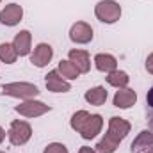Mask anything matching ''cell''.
<instances>
[{
  "label": "cell",
  "mask_w": 153,
  "mask_h": 153,
  "mask_svg": "<svg viewBox=\"0 0 153 153\" xmlns=\"http://www.w3.org/2000/svg\"><path fill=\"white\" fill-rule=\"evenodd\" d=\"M7 137H9V143H11L13 146H23V144H27V143L30 141V137H32V126H30L27 121L14 119V121H11Z\"/></svg>",
  "instance_id": "5"
},
{
  "label": "cell",
  "mask_w": 153,
  "mask_h": 153,
  "mask_svg": "<svg viewBox=\"0 0 153 153\" xmlns=\"http://www.w3.org/2000/svg\"><path fill=\"white\" fill-rule=\"evenodd\" d=\"M52 57H53V48L48 43H39L30 55V62L36 68H45L52 61Z\"/></svg>",
  "instance_id": "10"
},
{
  "label": "cell",
  "mask_w": 153,
  "mask_h": 153,
  "mask_svg": "<svg viewBox=\"0 0 153 153\" xmlns=\"http://www.w3.org/2000/svg\"><path fill=\"white\" fill-rule=\"evenodd\" d=\"M112 102H114V107H117V109H130L137 102V93L134 89H128V87L117 89Z\"/></svg>",
  "instance_id": "11"
},
{
  "label": "cell",
  "mask_w": 153,
  "mask_h": 153,
  "mask_svg": "<svg viewBox=\"0 0 153 153\" xmlns=\"http://www.w3.org/2000/svg\"><path fill=\"white\" fill-rule=\"evenodd\" d=\"M2 94L20 98V100H34L39 94V89L38 85L30 82H11V84L2 85Z\"/></svg>",
  "instance_id": "3"
},
{
  "label": "cell",
  "mask_w": 153,
  "mask_h": 153,
  "mask_svg": "<svg viewBox=\"0 0 153 153\" xmlns=\"http://www.w3.org/2000/svg\"><path fill=\"white\" fill-rule=\"evenodd\" d=\"M143 153H153V150H148V152H143Z\"/></svg>",
  "instance_id": "25"
},
{
  "label": "cell",
  "mask_w": 153,
  "mask_h": 153,
  "mask_svg": "<svg viewBox=\"0 0 153 153\" xmlns=\"http://www.w3.org/2000/svg\"><path fill=\"white\" fill-rule=\"evenodd\" d=\"M93 38H94L93 27L85 22H76L70 29V39L76 45H87V43L93 41Z\"/></svg>",
  "instance_id": "7"
},
{
  "label": "cell",
  "mask_w": 153,
  "mask_h": 153,
  "mask_svg": "<svg viewBox=\"0 0 153 153\" xmlns=\"http://www.w3.org/2000/svg\"><path fill=\"white\" fill-rule=\"evenodd\" d=\"M45 85L50 93H68V91H71V84L66 78H62L57 70L48 71V75L45 76Z\"/></svg>",
  "instance_id": "8"
},
{
  "label": "cell",
  "mask_w": 153,
  "mask_h": 153,
  "mask_svg": "<svg viewBox=\"0 0 153 153\" xmlns=\"http://www.w3.org/2000/svg\"><path fill=\"white\" fill-rule=\"evenodd\" d=\"M70 126L80 134L82 139H94L103 128V117L100 114H89L87 111H76L70 119Z\"/></svg>",
  "instance_id": "2"
},
{
  "label": "cell",
  "mask_w": 153,
  "mask_h": 153,
  "mask_svg": "<svg viewBox=\"0 0 153 153\" xmlns=\"http://www.w3.org/2000/svg\"><path fill=\"white\" fill-rule=\"evenodd\" d=\"M146 70H148V73L153 75V53H150V55L146 57Z\"/></svg>",
  "instance_id": "22"
},
{
  "label": "cell",
  "mask_w": 153,
  "mask_h": 153,
  "mask_svg": "<svg viewBox=\"0 0 153 153\" xmlns=\"http://www.w3.org/2000/svg\"><path fill=\"white\" fill-rule=\"evenodd\" d=\"M4 139H5V132H4V128L0 126V144L4 143Z\"/></svg>",
  "instance_id": "24"
},
{
  "label": "cell",
  "mask_w": 153,
  "mask_h": 153,
  "mask_svg": "<svg viewBox=\"0 0 153 153\" xmlns=\"http://www.w3.org/2000/svg\"><path fill=\"white\" fill-rule=\"evenodd\" d=\"M13 45H14V48H16L20 57L29 55L30 53V46H32V34L29 30H20L13 39Z\"/></svg>",
  "instance_id": "13"
},
{
  "label": "cell",
  "mask_w": 153,
  "mask_h": 153,
  "mask_svg": "<svg viewBox=\"0 0 153 153\" xmlns=\"http://www.w3.org/2000/svg\"><path fill=\"white\" fill-rule=\"evenodd\" d=\"M78 153H96V150L91 148V146H82V148L78 150Z\"/></svg>",
  "instance_id": "23"
},
{
  "label": "cell",
  "mask_w": 153,
  "mask_h": 153,
  "mask_svg": "<svg viewBox=\"0 0 153 153\" xmlns=\"http://www.w3.org/2000/svg\"><path fill=\"white\" fill-rule=\"evenodd\" d=\"M23 18V9L18 4H9L0 11V23L7 27H14L22 22Z\"/></svg>",
  "instance_id": "9"
},
{
  "label": "cell",
  "mask_w": 153,
  "mask_h": 153,
  "mask_svg": "<svg viewBox=\"0 0 153 153\" xmlns=\"http://www.w3.org/2000/svg\"><path fill=\"white\" fill-rule=\"evenodd\" d=\"M107 89L105 87H102V85H96V87H91L89 91H85V94H84V98H85V102L87 103H91V105H96V107H100V105H103L105 102H107Z\"/></svg>",
  "instance_id": "16"
},
{
  "label": "cell",
  "mask_w": 153,
  "mask_h": 153,
  "mask_svg": "<svg viewBox=\"0 0 153 153\" xmlns=\"http://www.w3.org/2000/svg\"><path fill=\"white\" fill-rule=\"evenodd\" d=\"M0 2H2V0H0Z\"/></svg>",
  "instance_id": "27"
},
{
  "label": "cell",
  "mask_w": 153,
  "mask_h": 153,
  "mask_svg": "<svg viewBox=\"0 0 153 153\" xmlns=\"http://www.w3.org/2000/svg\"><path fill=\"white\" fill-rule=\"evenodd\" d=\"M146 119H148V125L153 132V87L146 94Z\"/></svg>",
  "instance_id": "20"
},
{
  "label": "cell",
  "mask_w": 153,
  "mask_h": 153,
  "mask_svg": "<svg viewBox=\"0 0 153 153\" xmlns=\"http://www.w3.org/2000/svg\"><path fill=\"white\" fill-rule=\"evenodd\" d=\"M57 71L61 73L62 78H66V80H75V78H78V75H80V71L76 70V66L70 61V59H68V61H61L59 66H57Z\"/></svg>",
  "instance_id": "18"
},
{
  "label": "cell",
  "mask_w": 153,
  "mask_h": 153,
  "mask_svg": "<svg viewBox=\"0 0 153 153\" xmlns=\"http://www.w3.org/2000/svg\"><path fill=\"white\" fill-rule=\"evenodd\" d=\"M0 153H7V152H0Z\"/></svg>",
  "instance_id": "26"
},
{
  "label": "cell",
  "mask_w": 153,
  "mask_h": 153,
  "mask_svg": "<svg viewBox=\"0 0 153 153\" xmlns=\"http://www.w3.org/2000/svg\"><path fill=\"white\" fill-rule=\"evenodd\" d=\"M130 128L132 125L119 117V116H112L109 119V128H107V134L103 135V139L98 141V144L94 146L96 153H114L119 146V143L130 134Z\"/></svg>",
  "instance_id": "1"
},
{
  "label": "cell",
  "mask_w": 153,
  "mask_h": 153,
  "mask_svg": "<svg viewBox=\"0 0 153 153\" xmlns=\"http://www.w3.org/2000/svg\"><path fill=\"white\" fill-rule=\"evenodd\" d=\"M14 111L20 116H25V117H39V116L50 112V107L43 102H38V100H25L23 103L16 105Z\"/></svg>",
  "instance_id": "6"
},
{
  "label": "cell",
  "mask_w": 153,
  "mask_h": 153,
  "mask_svg": "<svg viewBox=\"0 0 153 153\" xmlns=\"http://www.w3.org/2000/svg\"><path fill=\"white\" fill-rule=\"evenodd\" d=\"M68 57H70V61L76 66V70L80 73H89V70H91V59H89V53L85 50L73 48V50H70Z\"/></svg>",
  "instance_id": "12"
},
{
  "label": "cell",
  "mask_w": 153,
  "mask_h": 153,
  "mask_svg": "<svg viewBox=\"0 0 153 153\" xmlns=\"http://www.w3.org/2000/svg\"><path fill=\"white\" fill-rule=\"evenodd\" d=\"M43 153H68V148L62 143H50Z\"/></svg>",
  "instance_id": "21"
},
{
  "label": "cell",
  "mask_w": 153,
  "mask_h": 153,
  "mask_svg": "<svg viewBox=\"0 0 153 153\" xmlns=\"http://www.w3.org/2000/svg\"><path fill=\"white\" fill-rule=\"evenodd\" d=\"M94 14L102 23L112 25L121 18V5L114 0H100L94 5Z\"/></svg>",
  "instance_id": "4"
},
{
  "label": "cell",
  "mask_w": 153,
  "mask_h": 153,
  "mask_svg": "<svg viewBox=\"0 0 153 153\" xmlns=\"http://www.w3.org/2000/svg\"><path fill=\"white\" fill-rule=\"evenodd\" d=\"M107 82H109V85H112L116 89H123V87H126L128 85V82H130V76L126 71H121V70H116L112 73H109L107 75Z\"/></svg>",
  "instance_id": "17"
},
{
  "label": "cell",
  "mask_w": 153,
  "mask_h": 153,
  "mask_svg": "<svg viewBox=\"0 0 153 153\" xmlns=\"http://www.w3.org/2000/svg\"><path fill=\"white\" fill-rule=\"evenodd\" d=\"M18 59V52L13 43H2L0 45V61L4 64H13Z\"/></svg>",
  "instance_id": "19"
},
{
  "label": "cell",
  "mask_w": 153,
  "mask_h": 153,
  "mask_svg": "<svg viewBox=\"0 0 153 153\" xmlns=\"http://www.w3.org/2000/svg\"><path fill=\"white\" fill-rule=\"evenodd\" d=\"M148 150H153V132L143 130L134 139V143L130 146V152L132 153H143V152H148Z\"/></svg>",
  "instance_id": "15"
},
{
  "label": "cell",
  "mask_w": 153,
  "mask_h": 153,
  "mask_svg": "<svg viewBox=\"0 0 153 153\" xmlns=\"http://www.w3.org/2000/svg\"><path fill=\"white\" fill-rule=\"evenodd\" d=\"M94 66L102 73H112L117 70V59L111 53H96L94 55Z\"/></svg>",
  "instance_id": "14"
}]
</instances>
